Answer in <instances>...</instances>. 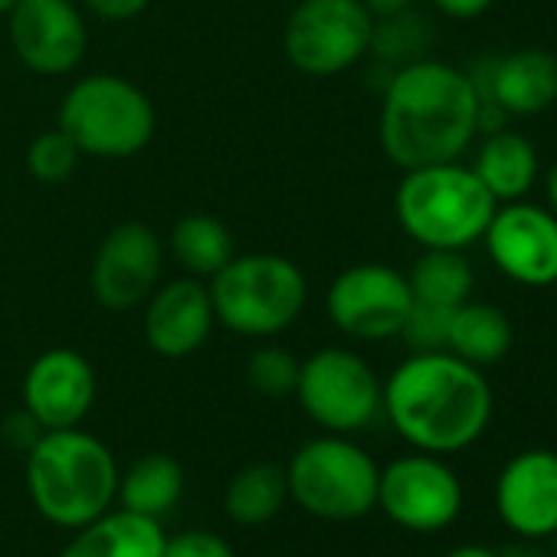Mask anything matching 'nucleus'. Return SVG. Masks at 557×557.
<instances>
[{"mask_svg": "<svg viewBox=\"0 0 557 557\" xmlns=\"http://www.w3.org/2000/svg\"><path fill=\"white\" fill-rule=\"evenodd\" d=\"M27 488L50 524L76 531L119 498V462L99 436L79 426L44 430L27 449Z\"/></svg>", "mask_w": 557, "mask_h": 557, "instance_id": "3", "label": "nucleus"}, {"mask_svg": "<svg viewBox=\"0 0 557 557\" xmlns=\"http://www.w3.org/2000/svg\"><path fill=\"white\" fill-rule=\"evenodd\" d=\"M492 410L495 397L482 368L449 351H417L384 381L381 413L420 453L453 456L475 446Z\"/></svg>", "mask_w": 557, "mask_h": 557, "instance_id": "2", "label": "nucleus"}, {"mask_svg": "<svg viewBox=\"0 0 557 557\" xmlns=\"http://www.w3.org/2000/svg\"><path fill=\"white\" fill-rule=\"evenodd\" d=\"M407 283L413 302L453 312L456 306L472 299L475 272L466 259V249H423V256L407 272Z\"/></svg>", "mask_w": 557, "mask_h": 557, "instance_id": "23", "label": "nucleus"}, {"mask_svg": "<svg viewBox=\"0 0 557 557\" xmlns=\"http://www.w3.org/2000/svg\"><path fill=\"white\" fill-rule=\"evenodd\" d=\"M361 4L371 11V17L377 21V17H391V14H400V11H407L413 0H361Z\"/></svg>", "mask_w": 557, "mask_h": 557, "instance_id": "34", "label": "nucleus"}, {"mask_svg": "<svg viewBox=\"0 0 557 557\" xmlns=\"http://www.w3.org/2000/svg\"><path fill=\"white\" fill-rule=\"evenodd\" d=\"M482 239L495 269L511 283L524 289L557 286V216L547 207L498 203Z\"/></svg>", "mask_w": 557, "mask_h": 557, "instance_id": "13", "label": "nucleus"}, {"mask_svg": "<svg viewBox=\"0 0 557 557\" xmlns=\"http://www.w3.org/2000/svg\"><path fill=\"white\" fill-rule=\"evenodd\" d=\"M216 325L210 289L203 278L181 275L158 286L145 302V342L154 355L181 361L197 355Z\"/></svg>", "mask_w": 557, "mask_h": 557, "instance_id": "17", "label": "nucleus"}, {"mask_svg": "<svg viewBox=\"0 0 557 557\" xmlns=\"http://www.w3.org/2000/svg\"><path fill=\"white\" fill-rule=\"evenodd\" d=\"M446 332H449V312L446 309L413 302L397 338L407 342L410 355H417V351H446Z\"/></svg>", "mask_w": 557, "mask_h": 557, "instance_id": "29", "label": "nucleus"}, {"mask_svg": "<svg viewBox=\"0 0 557 557\" xmlns=\"http://www.w3.org/2000/svg\"><path fill=\"white\" fill-rule=\"evenodd\" d=\"M168 246H171V256L177 259V265L194 278L216 275L236 256L230 226L223 220H216L213 213L181 216L168 236Z\"/></svg>", "mask_w": 557, "mask_h": 557, "instance_id": "25", "label": "nucleus"}, {"mask_svg": "<svg viewBox=\"0 0 557 557\" xmlns=\"http://www.w3.org/2000/svg\"><path fill=\"white\" fill-rule=\"evenodd\" d=\"M14 4H17V0H0V17H8L14 11Z\"/></svg>", "mask_w": 557, "mask_h": 557, "instance_id": "38", "label": "nucleus"}, {"mask_svg": "<svg viewBox=\"0 0 557 557\" xmlns=\"http://www.w3.org/2000/svg\"><path fill=\"white\" fill-rule=\"evenodd\" d=\"M164 528L158 518L119 508L76 528L60 557H161Z\"/></svg>", "mask_w": 557, "mask_h": 557, "instance_id": "19", "label": "nucleus"}, {"mask_svg": "<svg viewBox=\"0 0 557 557\" xmlns=\"http://www.w3.org/2000/svg\"><path fill=\"white\" fill-rule=\"evenodd\" d=\"M289 502L286 469L275 462H249L243 466L223 492V511L230 521L243 528H259L272 521Z\"/></svg>", "mask_w": 557, "mask_h": 557, "instance_id": "22", "label": "nucleus"}, {"mask_svg": "<svg viewBox=\"0 0 557 557\" xmlns=\"http://www.w3.org/2000/svg\"><path fill=\"white\" fill-rule=\"evenodd\" d=\"M161 557H236L230 541L213 531H181L174 537H164Z\"/></svg>", "mask_w": 557, "mask_h": 557, "instance_id": "30", "label": "nucleus"}, {"mask_svg": "<svg viewBox=\"0 0 557 557\" xmlns=\"http://www.w3.org/2000/svg\"><path fill=\"white\" fill-rule=\"evenodd\" d=\"M495 207L488 187L459 161L410 168L394 194L397 223L423 249H469L485 236Z\"/></svg>", "mask_w": 557, "mask_h": 557, "instance_id": "4", "label": "nucleus"}, {"mask_svg": "<svg viewBox=\"0 0 557 557\" xmlns=\"http://www.w3.org/2000/svg\"><path fill=\"white\" fill-rule=\"evenodd\" d=\"M4 433H8V440L14 443V446H21V449H30L40 436H44V426L27 413V410H21V413H14L11 420H8V426H4Z\"/></svg>", "mask_w": 557, "mask_h": 557, "instance_id": "33", "label": "nucleus"}, {"mask_svg": "<svg viewBox=\"0 0 557 557\" xmlns=\"http://www.w3.org/2000/svg\"><path fill=\"white\" fill-rule=\"evenodd\" d=\"M83 8L89 14H96L99 21H109V24H125V21H135L141 17L151 0H83Z\"/></svg>", "mask_w": 557, "mask_h": 557, "instance_id": "31", "label": "nucleus"}, {"mask_svg": "<svg viewBox=\"0 0 557 557\" xmlns=\"http://www.w3.org/2000/svg\"><path fill=\"white\" fill-rule=\"evenodd\" d=\"M374 17L361 0H299L286 21L289 63L315 79L338 76L371 53Z\"/></svg>", "mask_w": 557, "mask_h": 557, "instance_id": "9", "label": "nucleus"}, {"mask_svg": "<svg viewBox=\"0 0 557 557\" xmlns=\"http://www.w3.org/2000/svg\"><path fill=\"white\" fill-rule=\"evenodd\" d=\"M430 44V24L413 14L410 8L391 17L374 21V37H371V53L387 60V63H413L423 57Z\"/></svg>", "mask_w": 557, "mask_h": 557, "instance_id": "26", "label": "nucleus"}, {"mask_svg": "<svg viewBox=\"0 0 557 557\" xmlns=\"http://www.w3.org/2000/svg\"><path fill=\"white\" fill-rule=\"evenodd\" d=\"M495 511L524 541L557 534V453L524 449L511 456L495 482Z\"/></svg>", "mask_w": 557, "mask_h": 557, "instance_id": "15", "label": "nucleus"}, {"mask_svg": "<svg viewBox=\"0 0 557 557\" xmlns=\"http://www.w3.org/2000/svg\"><path fill=\"white\" fill-rule=\"evenodd\" d=\"M446 557H502V550H492L482 544H462V547H453Z\"/></svg>", "mask_w": 557, "mask_h": 557, "instance_id": "36", "label": "nucleus"}, {"mask_svg": "<svg viewBox=\"0 0 557 557\" xmlns=\"http://www.w3.org/2000/svg\"><path fill=\"white\" fill-rule=\"evenodd\" d=\"M296 397L315 426L348 436L377 420L384 384L358 351L322 348L299 364Z\"/></svg>", "mask_w": 557, "mask_h": 557, "instance_id": "8", "label": "nucleus"}, {"mask_svg": "<svg viewBox=\"0 0 557 557\" xmlns=\"http://www.w3.org/2000/svg\"><path fill=\"white\" fill-rule=\"evenodd\" d=\"M515 345L511 319L488 302H462L449 312V332H446V351L462 358L472 368H492L498 364Z\"/></svg>", "mask_w": 557, "mask_h": 557, "instance_id": "21", "label": "nucleus"}, {"mask_svg": "<svg viewBox=\"0 0 557 557\" xmlns=\"http://www.w3.org/2000/svg\"><path fill=\"white\" fill-rule=\"evenodd\" d=\"M479 106H498L505 115H541L557 102V57L541 47H524L498 57L485 73H469Z\"/></svg>", "mask_w": 557, "mask_h": 557, "instance_id": "18", "label": "nucleus"}, {"mask_svg": "<svg viewBox=\"0 0 557 557\" xmlns=\"http://www.w3.org/2000/svg\"><path fill=\"white\" fill-rule=\"evenodd\" d=\"M377 135L400 171L459 161L479 135L472 76L430 57L397 66L381 96Z\"/></svg>", "mask_w": 557, "mask_h": 557, "instance_id": "1", "label": "nucleus"}, {"mask_svg": "<svg viewBox=\"0 0 557 557\" xmlns=\"http://www.w3.org/2000/svg\"><path fill=\"white\" fill-rule=\"evenodd\" d=\"M299 358L278 345H262L249 355L246 361V384L259 394V397H289L296 394V381H299Z\"/></svg>", "mask_w": 557, "mask_h": 557, "instance_id": "27", "label": "nucleus"}, {"mask_svg": "<svg viewBox=\"0 0 557 557\" xmlns=\"http://www.w3.org/2000/svg\"><path fill=\"white\" fill-rule=\"evenodd\" d=\"M462 482L443 456L407 453L381 469L377 508L400 528L433 534L449 528L462 511Z\"/></svg>", "mask_w": 557, "mask_h": 557, "instance_id": "11", "label": "nucleus"}, {"mask_svg": "<svg viewBox=\"0 0 557 557\" xmlns=\"http://www.w3.org/2000/svg\"><path fill=\"white\" fill-rule=\"evenodd\" d=\"M472 171L498 203H511L531 194L541 174V161H537L534 145L524 135L502 125L495 132H485L475 151Z\"/></svg>", "mask_w": 557, "mask_h": 557, "instance_id": "20", "label": "nucleus"}, {"mask_svg": "<svg viewBox=\"0 0 557 557\" xmlns=\"http://www.w3.org/2000/svg\"><path fill=\"white\" fill-rule=\"evenodd\" d=\"M544 194H547V210L557 216V158L550 161V168L544 174Z\"/></svg>", "mask_w": 557, "mask_h": 557, "instance_id": "35", "label": "nucleus"}, {"mask_svg": "<svg viewBox=\"0 0 557 557\" xmlns=\"http://www.w3.org/2000/svg\"><path fill=\"white\" fill-rule=\"evenodd\" d=\"M79 158L83 151L73 145V138L63 132V128H50V132H40L30 145H27V171L34 181L40 184H63L76 174L79 168Z\"/></svg>", "mask_w": 557, "mask_h": 557, "instance_id": "28", "label": "nucleus"}, {"mask_svg": "<svg viewBox=\"0 0 557 557\" xmlns=\"http://www.w3.org/2000/svg\"><path fill=\"white\" fill-rule=\"evenodd\" d=\"M164 269V243L161 236L141 223L125 220L112 226L92 259V296L109 312H132L148 302V296L161 286Z\"/></svg>", "mask_w": 557, "mask_h": 557, "instance_id": "12", "label": "nucleus"}, {"mask_svg": "<svg viewBox=\"0 0 557 557\" xmlns=\"http://www.w3.org/2000/svg\"><path fill=\"white\" fill-rule=\"evenodd\" d=\"M430 4L449 21H475L492 11L495 0H430Z\"/></svg>", "mask_w": 557, "mask_h": 557, "instance_id": "32", "label": "nucleus"}, {"mask_svg": "<svg viewBox=\"0 0 557 557\" xmlns=\"http://www.w3.org/2000/svg\"><path fill=\"white\" fill-rule=\"evenodd\" d=\"M213 315L243 338H275L299 322L309 302V278L289 256L236 252L207 278Z\"/></svg>", "mask_w": 557, "mask_h": 557, "instance_id": "5", "label": "nucleus"}, {"mask_svg": "<svg viewBox=\"0 0 557 557\" xmlns=\"http://www.w3.org/2000/svg\"><path fill=\"white\" fill-rule=\"evenodd\" d=\"M413 306L407 275L387 262H355L342 269L325 293L332 325L355 342L397 338Z\"/></svg>", "mask_w": 557, "mask_h": 557, "instance_id": "10", "label": "nucleus"}, {"mask_svg": "<svg viewBox=\"0 0 557 557\" xmlns=\"http://www.w3.org/2000/svg\"><path fill=\"white\" fill-rule=\"evenodd\" d=\"M502 557H544V554H537V550H534V547H528V544H518V547L502 550Z\"/></svg>", "mask_w": 557, "mask_h": 557, "instance_id": "37", "label": "nucleus"}, {"mask_svg": "<svg viewBox=\"0 0 557 557\" xmlns=\"http://www.w3.org/2000/svg\"><path fill=\"white\" fill-rule=\"evenodd\" d=\"M21 394L44 430L79 426L96 404V371L76 348H50L27 368Z\"/></svg>", "mask_w": 557, "mask_h": 557, "instance_id": "16", "label": "nucleus"}, {"mask_svg": "<svg viewBox=\"0 0 557 557\" xmlns=\"http://www.w3.org/2000/svg\"><path fill=\"white\" fill-rule=\"evenodd\" d=\"M8 34L17 60L37 76H70L89 47L76 0H17L8 14Z\"/></svg>", "mask_w": 557, "mask_h": 557, "instance_id": "14", "label": "nucleus"}, {"mask_svg": "<svg viewBox=\"0 0 557 557\" xmlns=\"http://www.w3.org/2000/svg\"><path fill=\"white\" fill-rule=\"evenodd\" d=\"M184 492V469L168 453H148L119 472V502L128 511L158 518L168 515Z\"/></svg>", "mask_w": 557, "mask_h": 557, "instance_id": "24", "label": "nucleus"}, {"mask_svg": "<svg viewBox=\"0 0 557 557\" xmlns=\"http://www.w3.org/2000/svg\"><path fill=\"white\" fill-rule=\"evenodd\" d=\"M289 498L322 521H358L377 508L381 466L342 433L315 436L286 466Z\"/></svg>", "mask_w": 557, "mask_h": 557, "instance_id": "7", "label": "nucleus"}, {"mask_svg": "<svg viewBox=\"0 0 557 557\" xmlns=\"http://www.w3.org/2000/svg\"><path fill=\"white\" fill-rule=\"evenodd\" d=\"M57 128L89 158L122 161L145 151L158 128V112L141 86L115 73H92L70 86Z\"/></svg>", "mask_w": 557, "mask_h": 557, "instance_id": "6", "label": "nucleus"}]
</instances>
